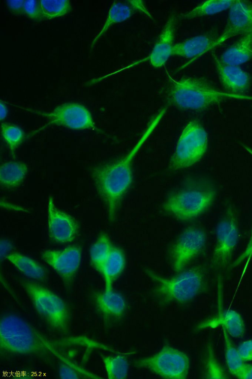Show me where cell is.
Returning a JSON list of instances; mask_svg holds the SVG:
<instances>
[{"label": "cell", "mask_w": 252, "mask_h": 379, "mask_svg": "<svg viewBox=\"0 0 252 379\" xmlns=\"http://www.w3.org/2000/svg\"><path fill=\"white\" fill-rule=\"evenodd\" d=\"M166 111L167 107H163L151 119L136 144L123 158L94 169L92 176L94 185L106 206L110 221L113 222L116 219L123 197L131 185L132 161L155 131Z\"/></svg>", "instance_id": "1"}, {"label": "cell", "mask_w": 252, "mask_h": 379, "mask_svg": "<svg viewBox=\"0 0 252 379\" xmlns=\"http://www.w3.org/2000/svg\"><path fill=\"white\" fill-rule=\"evenodd\" d=\"M165 92L168 104L182 110L203 111L228 99L252 100V96L222 91L200 78L176 80L168 74Z\"/></svg>", "instance_id": "2"}, {"label": "cell", "mask_w": 252, "mask_h": 379, "mask_svg": "<svg viewBox=\"0 0 252 379\" xmlns=\"http://www.w3.org/2000/svg\"><path fill=\"white\" fill-rule=\"evenodd\" d=\"M216 194V188L209 179L203 177L189 178L179 188L168 195L162 208L179 220H190L208 209L213 203Z\"/></svg>", "instance_id": "3"}, {"label": "cell", "mask_w": 252, "mask_h": 379, "mask_svg": "<svg viewBox=\"0 0 252 379\" xmlns=\"http://www.w3.org/2000/svg\"><path fill=\"white\" fill-rule=\"evenodd\" d=\"M0 334V349L4 352L45 355L54 351L47 339L16 314H8L1 318Z\"/></svg>", "instance_id": "4"}, {"label": "cell", "mask_w": 252, "mask_h": 379, "mask_svg": "<svg viewBox=\"0 0 252 379\" xmlns=\"http://www.w3.org/2000/svg\"><path fill=\"white\" fill-rule=\"evenodd\" d=\"M145 273L157 283L154 293L160 303H185L201 292L207 285L204 266L196 265L183 270L171 278H165L148 268Z\"/></svg>", "instance_id": "5"}, {"label": "cell", "mask_w": 252, "mask_h": 379, "mask_svg": "<svg viewBox=\"0 0 252 379\" xmlns=\"http://www.w3.org/2000/svg\"><path fill=\"white\" fill-rule=\"evenodd\" d=\"M21 285L38 314L53 330L68 333L70 314L64 301L48 288L36 283L24 280Z\"/></svg>", "instance_id": "6"}, {"label": "cell", "mask_w": 252, "mask_h": 379, "mask_svg": "<svg viewBox=\"0 0 252 379\" xmlns=\"http://www.w3.org/2000/svg\"><path fill=\"white\" fill-rule=\"evenodd\" d=\"M239 227L235 210L231 205L225 210L216 229V243L211 265L216 272L218 287H221L223 274L230 267L239 240Z\"/></svg>", "instance_id": "7"}, {"label": "cell", "mask_w": 252, "mask_h": 379, "mask_svg": "<svg viewBox=\"0 0 252 379\" xmlns=\"http://www.w3.org/2000/svg\"><path fill=\"white\" fill-rule=\"evenodd\" d=\"M208 143V134L202 125L195 120L189 121L179 138L168 170L175 171L197 163L206 152Z\"/></svg>", "instance_id": "8"}, {"label": "cell", "mask_w": 252, "mask_h": 379, "mask_svg": "<svg viewBox=\"0 0 252 379\" xmlns=\"http://www.w3.org/2000/svg\"><path fill=\"white\" fill-rule=\"evenodd\" d=\"M136 368H144L165 379H186L189 359L184 352L166 344L156 353L134 362Z\"/></svg>", "instance_id": "9"}, {"label": "cell", "mask_w": 252, "mask_h": 379, "mask_svg": "<svg viewBox=\"0 0 252 379\" xmlns=\"http://www.w3.org/2000/svg\"><path fill=\"white\" fill-rule=\"evenodd\" d=\"M19 108L40 115L46 118L48 122L33 132L35 134L50 125H58L68 128L83 130L97 128L89 110L84 106L76 103H67L57 106L51 112H43L29 108Z\"/></svg>", "instance_id": "10"}, {"label": "cell", "mask_w": 252, "mask_h": 379, "mask_svg": "<svg viewBox=\"0 0 252 379\" xmlns=\"http://www.w3.org/2000/svg\"><path fill=\"white\" fill-rule=\"evenodd\" d=\"M207 242V234L202 228L189 226L183 231L172 245L169 252L174 270L179 272L200 254Z\"/></svg>", "instance_id": "11"}, {"label": "cell", "mask_w": 252, "mask_h": 379, "mask_svg": "<svg viewBox=\"0 0 252 379\" xmlns=\"http://www.w3.org/2000/svg\"><path fill=\"white\" fill-rule=\"evenodd\" d=\"M81 256L82 248L78 245L62 250H47L41 255L42 259L58 273L66 287H70L74 281Z\"/></svg>", "instance_id": "12"}, {"label": "cell", "mask_w": 252, "mask_h": 379, "mask_svg": "<svg viewBox=\"0 0 252 379\" xmlns=\"http://www.w3.org/2000/svg\"><path fill=\"white\" fill-rule=\"evenodd\" d=\"M229 9L224 30L218 36L211 50L233 37L252 31V1L236 0Z\"/></svg>", "instance_id": "13"}, {"label": "cell", "mask_w": 252, "mask_h": 379, "mask_svg": "<svg viewBox=\"0 0 252 379\" xmlns=\"http://www.w3.org/2000/svg\"><path fill=\"white\" fill-rule=\"evenodd\" d=\"M48 233L50 238L59 243L71 242L77 237L79 226L76 219L58 209L53 198H48L47 206Z\"/></svg>", "instance_id": "14"}, {"label": "cell", "mask_w": 252, "mask_h": 379, "mask_svg": "<svg viewBox=\"0 0 252 379\" xmlns=\"http://www.w3.org/2000/svg\"><path fill=\"white\" fill-rule=\"evenodd\" d=\"M219 80L226 92L245 95L251 85L249 74L238 65L222 62L215 54H212Z\"/></svg>", "instance_id": "15"}, {"label": "cell", "mask_w": 252, "mask_h": 379, "mask_svg": "<svg viewBox=\"0 0 252 379\" xmlns=\"http://www.w3.org/2000/svg\"><path fill=\"white\" fill-rule=\"evenodd\" d=\"M180 16L175 12L169 15L159 36L150 55L143 60H148L155 68L164 65L172 56L173 41Z\"/></svg>", "instance_id": "16"}, {"label": "cell", "mask_w": 252, "mask_h": 379, "mask_svg": "<svg viewBox=\"0 0 252 379\" xmlns=\"http://www.w3.org/2000/svg\"><path fill=\"white\" fill-rule=\"evenodd\" d=\"M96 308L108 321L122 318L126 310V303L123 296L113 290L98 292L94 295Z\"/></svg>", "instance_id": "17"}, {"label": "cell", "mask_w": 252, "mask_h": 379, "mask_svg": "<svg viewBox=\"0 0 252 379\" xmlns=\"http://www.w3.org/2000/svg\"><path fill=\"white\" fill-rule=\"evenodd\" d=\"M218 36L214 32H207L175 44L172 56L196 59L211 51Z\"/></svg>", "instance_id": "18"}, {"label": "cell", "mask_w": 252, "mask_h": 379, "mask_svg": "<svg viewBox=\"0 0 252 379\" xmlns=\"http://www.w3.org/2000/svg\"><path fill=\"white\" fill-rule=\"evenodd\" d=\"M219 326L223 328L230 337L242 338L245 333L244 320L239 313L232 310L220 311L218 315L201 322L197 330L214 328Z\"/></svg>", "instance_id": "19"}, {"label": "cell", "mask_w": 252, "mask_h": 379, "mask_svg": "<svg viewBox=\"0 0 252 379\" xmlns=\"http://www.w3.org/2000/svg\"><path fill=\"white\" fill-rule=\"evenodd\" d=\"M226 64L238 65L252 59V31L245 33L219 57Z\"/></svg>", "instance_id": "20"}, {"label": "cell", "mask_w": 252, "mask_h": 379, "mask_svg": "<svg viewBox=\"0 0 252 379\" xmlns=\"http://www.w3.org/2000/svg\"><path fill=\"white\" fill-rule=\"evenodd\" d=\"M126 262V257L123 249L113 246L101 273L104 280V290H113V283L123 272Z\"/></svg>", "instance_id": "21"}, {"label": "cell", "mask_w": 252, "mask_h": 379, "mask_svg": "<svg viewBox=\"0 0 252 379\" xmlns=\"http://www.w3.org/2000/svg\"><path fill=\"white\" fill-rule=\"evenodd\" d=\"M137 10L133 5L132 0L114 2L109 10L106 20L103 27L92 43L91 48L94 47L97 41L111 26L127 20Z\"/></svg>", "instance_id": "22"}, {"label": "cell", "mask_w": 252, "mask_h": 379, "mask_svg": "<svg viewBox=\"0 0 252 379\" xmlns=\"http://www.w3.org/2000/svg\"><path fill=\"white\" fill-rule=\"evenodd\" d=\"M5 258L28 277L40 281L45 280L47 277L45 269L31 258L15 253L7 255Z\"/></svg>", "instance_id": "23"}, {"label": "cell", "mask_w": 252, "mask_h": 379, "mask_svg": "<svg viewBox=\"0 0 252 379\" xmlns=\"http://www.w3.org/2000/svg\"><path fill=\"white\" fill-rule=\"evenodd\" d=\"M27 173L28 167L23 162H6L0 168V184L7 189L16 188L22 183Z\"/></svg>", "instance_id": "24"}, {"label": "cell", "mask_w": 252, "mask_h": 379, "mask_svg": "<svg viewBox=\"0 0 252 379\" xmlns=\"http://www.w3.org/2000/svg\"><path fill=\"white\" fill-rule=\"evenodd\" d=\"M235 1L236 0H205L190 11L182 14L180 18L190 20L216 14L229 9Z\"/></svg>", "instance_id": "25"}, {"label": "cell", "mask_w": 252, "mask_h": 379, "mask_svg": "<svg viewBox=\"0 0 252 379\" xmlns=\"http://www.w3.org/2000/svg\"><path fill=\"white\" fill-rule=\"evenodd\" d=\"M113 246L109 236L105 233H101L90 248L91 264L100 273Z\"/></svg>", "instance_id": "26"}, {"label": "cell", "mask_w": 252, "mask_h": 379, "mask_svg": "<svg viewBox=\"0 0 252 379\" xmlns=\"http://www.w3.org/2000/svg\"><path fill=\"white\" fill-rule=\"evenodd\" d=\"M126 355L121 353H115L114 355H101L108 379H123L127 378L129 365Z\"/></svg>", "instance_id": "27"}, {"label": "cell", "mask_w": 252, "mask_h": 379, "mask_svg": "<svg viewBox=\"0 0 252 379\" xmlns=\"http://www.w3.org/2000/svg\"><path fill=\"white\" fill-rule=\"evenodd\" d=\"M224 344V356L228 369L231 375L239 379L245 362L241 357L231 340L230 336L222 328Z\"/></svg>", "instance_id": "28"}, {"label": "cell", "mask_w": 252, "mask_h": 379, "mask_svg": "<svg viewBox=\"0 0 252 379\" xmlns=\"http://www.w3.org/2000/svg\"><path fill=\"white\" fill-rule=\"evenodd\" d=\"M39 3L44 20L63 16L72 8L68 0H40Z\"/></svg>", "instance_id": "29"}, {"label": "cell", "mask_w": 252, "mask_h": 379, "mask_svg": "<svg viewBox=\"0 0 252 379\" xmlns=\"http://www.w3.org/2000/svg\"><path fill=\"white\" fill-rule=\"evenodd\" d=\"M204 378L207 379H227L228 376L218 361L213 346L211 343L207 346L205 358Z\"/></svg>", "instance_id": "30"}, {"label": "cell", "mask_w": 252, "mask_h": 379, "mask_svg": "<svg viewBox=\"0 0 252 379\" xmlns=\"http://www.w3.org/2000/svg\"><path fill=\"white\" fill-rule=\"evenodd\" d=\"M1 132L2 138L8 146L12 155L15 157V150L25 138L24 131L16 125L1 123Z\"/></svg>", "instance_id": "31"}, {"label": "cell", "mask_w": 252, "mask_h": 379, "mask_svg": "<svg viewBox=\"0 0 252 379\" xmlns=\"http://www.w3.org/2000/svg\"><path fill=\"white\" fill-rule=\"evenodd\" d=\"M25 14L29 18L36 21L44 20L41 11L39 0H27L24 3Z\"/></svg>", "instance_id": "32"}, {"label": "cell", "mask_w": 252, "mask_h": 379, "mask_svg": "<svg viewBox=\"0 0 252 379\" xmlns=\"http://www.w3.org/2000/svg\"><path fill=\"white\" fill-rule=\"evenodd\" d=\"M252 258V227L248 243L241 254L232 262L230 268L237 267L245 261L249 262Z\"/></svg>", "instance_id": "33"}, {"label": "cell", "mask_w": 252, "mask_h": 379, "mask_svg": "<svg viewBox=\"0 0 252 379\" xmlns=\"http://www.w3.org/2000/svg\"><path fill=\"white\" fill-rule=\"evenodd\" d=\"M237 350L245 362L252 361V339L241 343L238 347Z\"/></svg>", "instance_id": "34"}, {"label": "cell", "mask_w": 252, "mask_h": 379, "mask_svg": "<svg viewBox=\"0 0 252 379\" xmlns=\"http://www.w3.org/2000/svg\"><path fill=\"white\" fill-rule=\"evenodd\" d=\"M59 377L61 379H78L79 375L72 367L64 364H62L59 371Z\"/></svg>", "instance_id": "35"}, {"label": "cell", "mask_w": 252, "mask_h": 379, "mask_svg": "<svg viewBox=\"0 0 252 379\" xmlns=\"http://www.w3.org/2000/svg\"><path fill=\"white\" fill-rule=\"evenodd\" d=\"M25 0H6L7 6L10 11L16 15L25 14L24 3Z\"/></svg>", "instance_id": "36"}, {"label": "cell", "mask_w": 252, "mask_h": 379, "mask_svg": "<svg viewBox=\"0 0 252 379\" xmlns=\"http://www.w3.org/2000/svg\"><path fill=\"white\" fill-rule=\"evenodd\" d=\"M239 379H252V364L245 363L241 373Z\"/></svg>", "instance_id": "37"}, {"label": "cell", "mask_w": 252, "mask_h": 379, "mask_svg": "<svg viewBox=\"0 0 252 379\" xmlns=\"http://www.w3.org/2000/svg\"><path fill=\"white\" fill-rule=\"evenodd\" d=\"M12 246L10 242L6 240H1L0 241V256L1 260L4 257L5 258L7 255L6 254L11 250Z\"/></svg>", "instance_id": "38"}, {"label": "cell", "mask_w": 252, "mask_h": 379, "mask_svg": "<svg viewBox=\"0 0 252 379\" xmlns=\"http://www.w3.org/2000/svg\"><path fill=\"white\" fill-rule=\"evenodd\" d=\"M7 110L6 106L2 101H0V119H4L7 116Z\"/></svg>", "instance_id": "39"}]
</instances>
